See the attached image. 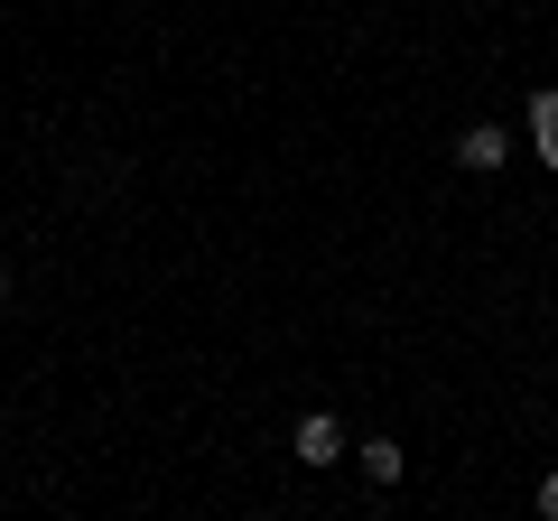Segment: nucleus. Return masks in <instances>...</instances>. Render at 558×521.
<instances>
[{"instance_id": "nucleus-1", "label": "nucleus", "mask_w": 558, "mask_h": 521, "mask_svg": "<svg viewBox=\"0 0 558 521\" xmlns=\"http://www.w3.org/2000/svg\"><path fill=\"white\" fill-rule=\"evenodd\" d=\"M289 447H299V465H336V457H344V428L326 420V410H307V420H299V438H289Z\"/></svg>"}, {"instance_id": "nucleus-2", "label": "nucleus", "mask_w": 558, "mask_h": 521, "mask_svg": "<svg viewBox=\"0 0 558 521\" xmlns=\"http://www.w3.org/2000/svg\"><path fill=\"white\" fill-rule=\"evenodd\" d=\"M531 149H539V168H558V84L531 94Z\"/></svg>"}, {"instance_id": "nucleus-3", "label": "nucleus", "mask_w": 558, "mask_h": 521, "mask_svg": "<svg viewBox=\"0 0 558 521\" xmlns=\"http://www.w3.org/2000/svg\"><path fill=\"white\" fill-rule=\"evenodd\" d=\"M457 168H502V131L494 121H475V131L457 141Z\"/></svg>"}, {"instance_id": "nucleus-4", "label": "nucleus", "mask_w": 558, "mask_h": 521, "mask_svg": "<svg viewBox=\"0 0 558 521\" xmlns=\"http://www.w3.org/2000/svg\"><path fill=\"white\" fill-rule=\"evenodd\" d=\"M354 457H363V475H373V484H400V465H410V457H400L391 438H363Z\"/></svg>"}, {"instance_id": "nucleus-5", "label": "nucleus", "mask_w": 558, "mask_h": 521, "mask_svg": "<svg viewBox=\"0 0 558 521\" xmlns=\"http://www.w3.org/2000/svg\"><path fill=\"white\" fill-rule=\"evenodd\" d=\"M539 512H549V521H558V475H549V484H539Z\"/></svg>"}]
</instances>
